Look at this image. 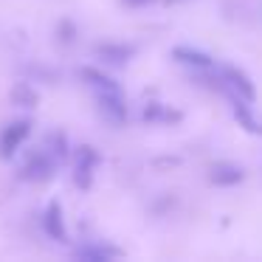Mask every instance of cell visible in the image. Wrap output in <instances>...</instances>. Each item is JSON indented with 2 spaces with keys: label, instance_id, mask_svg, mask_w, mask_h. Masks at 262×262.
<instances>
[{
  "label": "cell",
  "instance_id": "8",
  "mask_svg": "<svg viewBox=\"0 0 262 262\" xmlns=\"http://www.w3.org/2000/svg\"><path fill=\"white\" fill-rule=\"evenodd\" d=\"M79 79L85 82V85H91L96 93H110V91H121L119 85H116L113 79H110L107 74H102L99 68H91V65H85V68H79Z\"/></svg>",
  "mask_w": 262,
  "mask_h": 262
},
{
  "label": "cell",
  "instance_id": "15",
  "mask_svg": "<svg viewBox=\"0 0 262 262\" xmlns=\"http://www.w3.org/2000/svg\"><path fill=\"white\" fill-rule=\"evenodd\" d=\"M57 37H59V42H62V46H71V42L76 40V26L71 23V20H59Z\"/></svg>",
  "mask_w": 262,
  "mask_h": 262
},
{
  "label": "cell",
  "instance_id": "13",
  "mask_svg": "<svg viewBox=\"0 0 262 262\" xmlns=\"http://www.w3.org/2000/svg\"><path fill=\"white\" fill-rule=\"evenodd\" d=\"M42 149H46V152H51L54 158H57V164H59V161H65V158H68V138H65V133H59V130L48 133Z\"/></svg>",
  "mask_w": 262,
  "mask_h": 262
},
{
  "label": "cell",
  "instance_id": "16",
  "mask_svg": "<svg viewBox=\"0 0 262 262\" xmlns=\"http://www.w3.org/2000/svg\"><path fill=\"white\" fill-rule=\"evenodd\" d=\"M119 3H124V6H130V9H141V6L155 3V0H119Z\"/></svg>",
  "mask_w": 262,
  "mask_h": 262
},
{
  "label": "cell",
  "instance_id": "1",
  "mask_svg": "<svg viewBox=\"0 0 262 262\" xmlns=\"http://www.w3.org/2000/svg\"><path fill=\"white\" fill-rule=\"evenodd\" d=\"M54 169H57V158H54L51 152H46V149H37V152H31L29 158H26L20 175L29 183H46L54 178Z\"/></svg>",
  "mask_w": 262,
  "mask_h": 262
},
{
  "label": "cell",
  "instance_id": "7",
  "mask_svg": "<svg viewBox=\"0 0 262 262\" xmlns=\"http://www.w3.org/2000/svg\"><path fill=\"white\" fill-rule=\"evenodd\" d=\"M93 54L107 65H127L136 51H133V46H121V42H99Z\"/></svg>",
  "mask_w": 262,
  "mask_h": 262
},
{
  "label": "cell",
  "instance_id": "6",
  "mask_svg": "<svg viewBox=\"0 0 262 262\" xmlns=\"http://www.w3.org/2000/svg\"><path fill=\"white\" fill-rule=\"evenodd\" d=\"M42 228H46V234L51 239H57V243H65V237H68L65 220H62V209H59L57 200H51V203L46 206V211H42Z\"/></svg>",
  "mask_w": 262,
  "mask_h": 262
},
{
  "label": "cell",
  "instance_id": "9",
  "mask_svg": "<svg viewBox=\"0 0 262 262\" xmlns=\"http://www.w3.org/2000/svg\"><path fill=\"white\" fill-rule=\"evenodd\" d=\"M209 181L214 186H234L243 181V169L237 164H214L209 169Z\"/></svg>",
  "mask_w": 262,
  "mask_h": 262
},
{
  "label": "cell",
  "instance_id": "5",
  "mask_svg": "<svg viewBox=\"0 0 262 262\" xmlns=\"http://www.w3.org/2000/svg\"><path fill=\"white\" fill-rule=\"evenodd\" d=\"M220 76H223L220 82H223L226 88H231L237 99H243V102H254V99H256V88H254V82H251L239 68H231V65H226V68L220 71Z\"/></svg>",
  "mask_w": 262,
  "mask_h": 262
},
{
  "label": "cell",
  "instance_id": "14",
  "mask_svg": "<svg viewBox=\"0 0 262 262\" xmlns=\"http://www.w3.org/2000/svg\"><path fill=\"white\" fill-rule=\"evenodd\" d=\"M234 116H237V121H239V124H243L248 133H254V136H262V124L248 113V104H243V99H237V96H234Z\"/></svg>",
  "mask_w": 262,
  "mask_h": 262
},
{
  "label": "cell",
  "instance_id": "11",
  "mask_svg": "<svg viewBox=\"0 0 262 262\" xmlns=\"http://www.w3.org/2000/svg\"><path fill=\"white\" fill-rule=\"evenodd\" d=\"M12 104H17V107H37L40 104V93L34 91V85L31 82H17V85L12 88Z\"/></svg>",
  "mask_w": 262,
  "mask_h": 262
},
{
  "label": "cell",
  "instance_id": "4",
  "mask_svg": "<svg viewBox=\"0 0 262 262\" xmlns=\"http://www.w3.org/2000/svg\"><path fill=\"white\" fill-rule=\"evenodd\" d=\"M96 104H99V113H102L110 124H124L127 121V104H124V93L121 91L96 93Z\"/></svg>",
  "mask_w": 262,
  "mask_h": 262
},
{
  "label": "cell",
  "instance_id": "3",
  "mask_svg": "<svg viewBox=\"0 0 262 262\" xmlns=\"http://www.w3.org/2000/svg\"><path fill=\"white\" fill-rule=\"evenodd\" d=\"M96 164H99V152L93 147H79L76 149V155H74V183L79 189H91Z\"/></svg>",
  "mask_w": 262,
  "mask_h": 262
},
{
  "label": "cell",
  "instance_id": "10",
  "mask_svg": "<svg viewBox=\"0 0 262 262\" xmlns=\"http://www.w3.org/2000/svg\"><path fill=\"white\" fill-rule=\"evenodd\" d=\"M172 57H175L181 65H192V68H211V57H209V54H203V51H198V48L178 46L175 51H172Z\"/></svg>",
  "mask_w": 262,
  "mask_h": 262
},
{
  "label": "cell",
  "instance_id": "2",
  "mask_svg": "<svg viewBox=\"0 0 262 262\" xmlns=\"http://www.w3.org/2000/svg\"><path fill=\"white\" fill-rule=\"evenodd\" d=\"M31 136V119H14L0 133V158H14L23 141Z\"/></svg>",
  "mask_w": 262,
  "mask_h": 262
},
{
  "label": "cell",
  "instance_id": "12",
  "mask_svg": "<svg viewBox=\"0 0 262 262\" xmlns=\"http://www.w3.org/2000/svg\"><path fill=\"white\" fill-rule=\"evenodd\" d=\"M76 259H85V262H107L113 256H119L116 248H104V245H82V248L74 251Z\"/></svg>",
  "mask_w": 262,
  "mask_h": 262
}]
</instances>
